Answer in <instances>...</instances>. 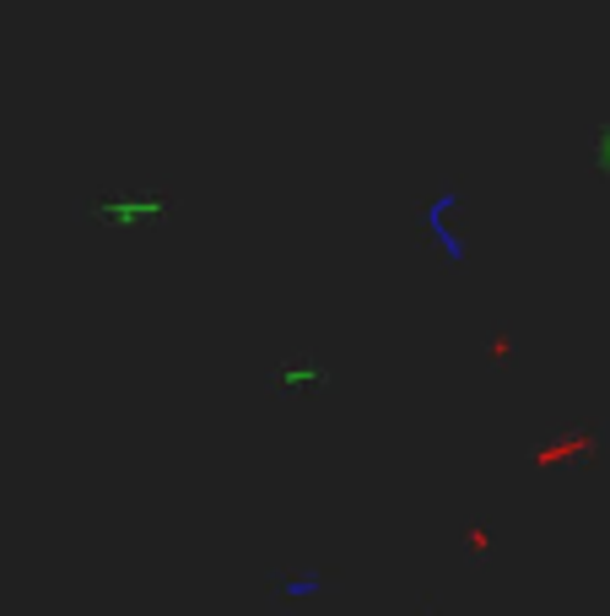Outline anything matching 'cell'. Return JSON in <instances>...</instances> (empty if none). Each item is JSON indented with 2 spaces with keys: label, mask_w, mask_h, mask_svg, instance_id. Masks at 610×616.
<instances>
[{
  "label": "cell",
  "mask_w": 610,
  "mask_h": 616,
  "mask_svg": "<svg viewBox=\"0 0 610 616\" xmlns=\"http://www.w3.org/2000/svg\"><path fill=\"white\" fill-rule=\"evenodd\" d=\"M276 384H282V390H324V368L308 362L298 373H276Z\"/></svg>",
  "instance_id": "1"
},
{
  "label": "cell",
  "mask_w": 610,
  "mask_h": 616,
  "mask_svg": "<svg viewBox=\"0 0 610 616\" xmlns=\"http://www.w3.org/2000/svg\"><path fill=\"white\" fill-rule=\"evenodd\" d=\"M276 579H287L282 590H292V595H313V590H329V579H324V574H276Z\"/></svg>",
  "instance_id": "2"
}]
</instances>
